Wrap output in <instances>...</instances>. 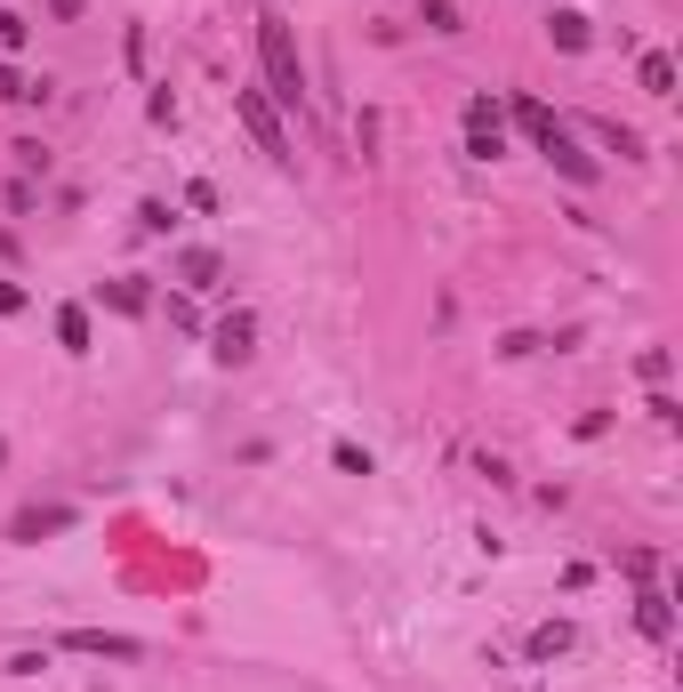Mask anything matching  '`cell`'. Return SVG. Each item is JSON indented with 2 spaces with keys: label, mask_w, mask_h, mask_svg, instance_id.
<instances>
[{
  "label": "cell",
  "mask_w": 683,
  "mask_h": 692,
  "mask_svg": "<svg viewBox=\"0 0 683 692\" xmlns=\"http://www.w3.org/2000/svg\"><path fill=\"white\" fill-rule=\"evenodd\" d=\"M258 65H265L274 113H298L306 106V57H298V33H289L282 16H258Z\"/></svg>",
  "instance_id": "obj_1"
},
{
  "label": "cell",
  "mask_w": 683,
  "mask_h": 692,
  "mask_svg": "<svg viewBox=\"0 0 683 692\" xmlns=\"http://www.w3.org/2000/svg\"><path fill=\"white\" fill-rule=\"evenodd\" d=\"M234 113H241V129L258 137L265 161H298V153H289V129H282V113H274V97H265V89H234Z\"/></svg>",
  "instance_id": "obj_2"
},
{
  "label": "cell",
  "mask_w": 683,
  "mask_h": 692,
  "mask_svg": "<svg viewBox=\"0 0 683 692\" xmlns=\"http://www.w3.org/2000/svg\"><path fill=\"white\" fill-rule=\"evenodd\" d=\"M539 153H547L563 177H571V186H595V177H604V170H595V153H579V137L563 129V121H555V129L539 137Z\"/></svg>",
  "instance_id": "obj_3"
},
{
  "label": "cell",
  "mask_w": 683,
  "mask_h": 692,
  "mask_svg": "<svg viewBox=\"0 0 683 692\" xmlns=\"http://www.w3.org/2000/svg\"><path fill=\"white\" fill-rule=\"evenodd\" d=\"M65 653H89V660H137L145 644H137V637H105V628H73Z\"/></svg>",
  "instance_id": "obj_4"
},
{
  "label": "cell",
  "mask_w": 683,
  "mask_h": 692,
  "mask_svg": "<svg viewBox=\"0 0 683 692\" xmlns=\"http://www.w3.org/2000/svg\"><path fill=\"white\" fill-rule=\"evenodd\" d=\"M250 338H258L250 314H225L218 331H210V355H218V362H250Z\"/></svg>",
  "instance_id": "obj_5"
},
{
  "label": "cell",
  "mask_w": 683,
  "mask_h": 692,
  "mask_svg": "<svg viewBox=\"0 0 683 692\" xmlns=\"http://www.w3.org/2000/svg\"><path fill=\"white\" fill-rule=\"evenodd\" d=\"M547 40H555L563 57H579V49H587V16H579V9H555V16H547Z\"/></svg>",
  "instance_id": "obj_6"
},
{
  "label": "cell",
  "mask_w": 683,
  "mask_h": 692,
  "mask_svg": "<svg viewBox=\"0 0 683 692\" xmlns=\"http://www.w3.org/2000/svg\"><path fill=\"white\" fill-rule=\"evenodd\" d=\"M49 532H65V507H25V516H16V540H49Z\"/></svg>",
  "instance_id": "obj_7"
},
{
  "label": "cell",
  "mask_w": 683,
  "mask_h": 692,
  "mask_svg": "<svg viewBox=\"0 0 683 692\" xmlns=\"http://www.w3.org/2000/svg\"><path fill=\"white\" fill-rule=\"evenodd\" d=\"M0 97H9V106H40L49 89H40V81H33L25 65H0Z\"/></svg>",
  "instance_id": "obj_8"
},
{
  "label": "cell",
  "mask_w": 683,
  "mask_h": 692,
  "mask_svg": "<svg viewBox=\"0 0 683 692\" xmlns=\"http://www.w3.org/2000/svg\"><path fill=\"white\" fill-rule=\"evenodd\" d=\"M57 346H65V355H89V307H65V314H57Z\"/></svg>",
  "instance_id": "obj_9"
},
{
  "label": "cell",
  "mask_w": 683,
  "mask_h": 692,
  "mask_svg": "<svg viewBox=\"0 0 683 692\" xmlns=\"http://www.w3.org/2000/svg\"><path fill=\"white\" fill-rule=\"evenodd\" d=\"M635 620H644V637H668V628H675V613H668V596H659V588L635 596Z\"/></svg>",
  "instance_id": "obj_10"
},
{
  "label": "cell",
  "mask_w": 683,
  "mask_h": 692,
  "mask_svg": "<svg viewBox=\"0 0 683 692\" xmlns=\"http://www.w3.org/2000/svg\"><path fill=\"white\" fill-rule=\"evenodd\" d=\"M635 81H644V97H675V57H659V49H651Z\"/></svg>",
  "instance_id": "obj_11"
},
{
  "label": "cell",
  "mask_w": 683,
  "mask_h": 692,
  "mask_svg": "<svg viewBox=\"0 0 683 692\" xmlns=\"http://www.w3.org/2000/svg\"><path fill=\"white\" fill-rule=\"evenodd\" d=\"M177 274L194 282V291H210V282H218L225 267H218V250H185V258H177Z\"/></svg>",
  "instance_id": "obj_12"
},
{
  "label": "cell",
  "mask_w": 683,
  "mask_h": 692,
  "mask_svg": "<svg viewBox=\"0 0 683 692\" xmlns=\"http://www.w3.org/2000/svg\"><path fill=\"white\" fill-rule=\"evenodd\" d=\"M595 137H604L619 161H644V137H635V129H619V121H595Z\"/></svg>",
  "instance_id": "obj_13"
},
{
  "label": "cell",
  "mask_w": 683,
  "mask_h": 692,
  "mask_svg": "<svg viewBox=\"0 0 683 692\" xmlns=\"http://www.w3.org/2000/svg\"><path fill=\"white\" fill-rule=\"evenodd\" d=\"M531 653H539V660H555V653H571V620H547L539 637H531Z\"/></svg>",
  "instance_id": "obj_14"
},
{
  "label": "cell",
  "mask_w": 683,
  "mask_h": 692,
  "mask_svg": "<svg viewBox=\"0 0 683 692\" xmlns=\"http://www.w3.org/2000/svg\"><path fill=\"white\" fill-rule=\"evenodd\" d=\"M97 298H105L113 314H145V291H137V282H105V291H97Z\"/></svg>",
  "instance_id": "obj_15"
},
{
  "label": "cell",
  "mask_w": 683,
  "mask_h": 692,
  "mask_svg": "<svg viewBox=\"0 0 683 692\" xmlns=\"http://www.w3.org/2000/svg\"><path fill=\"white\" fill-rule=\"evenodd\" d=\"M514 121H523V129H531V137H547V129H555V113L539 106V97H514Z\"/></svg>",
  "instance_id": "obj_16"
},
{
  "label": "cell",
  "mask_w": 683,
  "mask_h": 692,
  "mask_svg": "<svg viewBox=\"0 0 683 692\" xmlns=\"http://www.w3.org/2000/svg\"><path fill=\"white\" fill-rule=\"evenodd\" d=\"M467 153L474 161H499L507 153V129H467Z\"/></svg>",
  "instance_id": "obj_17"
},
{
  "label": "cell",
  "mask_w": 683,
  "mask_h": 692,
  "mask_svg": "<svg viewBox=\"0 0 683 692\" xmlns=\"http://www.w3.org/2000/svg\"><path fill=\"white\" fill-rule=\"evenodd\" d=\"M25 40H33V25L16 9H0V49H25Z\"/></svg>",
  "instance_id": "obj_18"
},
{
  "label": "cell",
  "mask_w": 683,
  "mask_h": 692,
  "mask_svg": "<svg viewBox=\"0 0 683 692\" xmlns=\"http://www.w3.org/2000/svg\"><path fill=\"white\" fill-rule=\"evenodd\" d=\"M426 33H459V9H450V0H426Z\"/></svg>",
  "instance_id": "obj_19"
},
{
  "label": "cell",
  "mask_w": 683,
  "mask_h": 692,
  "mask_svg": "<svg viewBox=\"0 0 683 692\" xmlns=\"http://www.w3.org/2000/svg\"><path fill=\"white\" fill-rule=\"evenodd\" d=\"M0 314H25V291H16V282H0Z\"/></svg>",
  "instance_id": "obj_20"
},
{
  "label": "cell",
  "mask_w": 683,
  "mask_h": 692,
  "mask_svg": "<svg viewBox=\"0 0 683 692\" xmlns=\"http://www.w3.org/2000/svg\"><path fill=\"white\" fill-rule=\"evenodd\" d=\"M49 16H57V25H73V16H80V0H49Z\"/></svg>",
  "instance_id": "obj_21"
},
{
  "label": "cell",
  "mask_w": 683,
  "mask_h": 692,
  "mask_svg": "<svg viewBox=\"0 0 683 692\" xmlns=\"http://www.w3.org/2000/svg\"><path fill=\"white\" fill-rule=\"evenodd\" d=\"M0 459H9V443H0Z\"/></svg>",
  "instance_id": "obj_22"
}]
</instances>
